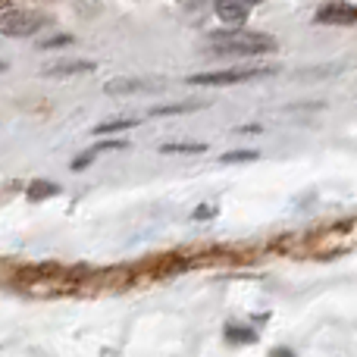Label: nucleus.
Returning a JSON list of instances; mask_svg holds the SVG:
<instances>
[{
	"mask_svg": "<svg viewBox=\"0 0 357 357\" xmlns=\"http://www.w3.org/2000/svg\"><path fill=\"white\" fill-rule=\"evenodd\" d=\"M210 54L220 56H257L266 50H276V38L260 35V31H235V35H213L207 44Z\"/></svg>",
	"mask_w": 357,
	"mask_h": 357,
	"instance_id": "nucleus-1",
	"label": "nucleus"
},
{
	"mask_svg": "<svg viewBox=\"0 0 357 357\" xmlns=\"http://www.w3.org/2000/svg\"><path fill=\"white\" fill-rule=\"evenodd\" d=\"M276 69H220V73H197L191 75V85H235V82H251V79H264V75H273Z\"/></svg>",
	"mask_w": 357,
	"mask_h": 357,
	"instance_id": "nucleus-2",
	"label": "nucleus"
},
{
	"mask_svg": "<svg viewBox=\"0 0 357 357\" xmlns=\"http://www.w3.org/2000/svg\"><path fill=\"white\" fill-rule=\"evenodd\" d=\"M44 25V16L35 10H6L0 16V31L10 38H25V35H35L38 29Z\"/></svg>",
	"mask_w": 357,
	"mask_h": 357,
	"instance_id": "nucleus-3",
	"label": "nucleus"
},
{
	"mask_svg": "<svg viewBox=\"0 0 357 357\" xmlns=\"http://www.w3.org/2000/svg\"><path fill=\"white\" fill-rule=\"evenodd\" d=\"M317 22L320 25H354L357 22V3H348V0H329L317 10Z\"/></svg>",
	"mask_w": 357,
	"mask_h": 357,
	"instance_id": "nucleus-4",
	"label": "nucleus"
},
{
	"mask_svg": "<svg viewBox=\"0 0 357 357\" xmlns=\"http://www.w3.org/2000/svg\"><path fill=\"white\" fill-rule=\"evenodd\" d=\"M123 148H126L123 138H119V142H116V138H110V142H98L94 148L82 151V154L75 157V160H73V169H85V167H91V160H98L100 154H107V151H123Z\"/></svg>",
	"mask_w": 357,
	"mask_h": 357,
	"instance_id": "nucleus-5",
	"label": "nucleus"
},
{
	"mask_svg": "<svg viewBox=\"0 0 357 357\" xmlns=\"http://www.w3.org/2000/svg\"><path fill=\"white\" fill-rule=\"evenodd\" d=\"M216 13L226 25H241L248 19V6L245 0H216Z\"/></svg>",
	"mask_w": 357,
	"mask_h": 357,
	"instance_id": "nucleus-6",
	"label": "nucleus"
},
{
	"mask_svg": "<svg viewBox=\"0 0 357 357\" xmlns=\"http://www.w3.org/2000/svg\"><path fill=\"white\" fill-rule=\"evenodd\" d=\"M207 100H182V104H167V107H157L151 110L154 116H178V113H191V110H204Z\"/></svg>",
	"mask_w": 357,
	"mask_h": 357,
	"instance_id": "nucleus-7",
	"label": "nucleus"
},
{
	"mask_svg": "<svg viewBox=\"0 0 357 357\" xmlns=\"http://www.w3.org/2000/svg\"><path fill=\"white\" fill-rule=\"evenodd\" d=\"M94 63L88 60H73V63H56V66H47L44 73L47 75H75V73H91Z\"/></svg>",
	"mask_w": 357,
	"mask_h": 357,
	"instance_id": "nucleus-8",
	"label": "nucleus"
},
{
	"mask_svg": "<svg viewBox=\"0 0 357 357\" xmlns=\"http://www.w3.org/2000/svg\"><path fill=\"white\" fill-rule=\"evenodd\" d=\"M29 201H47V197H54V195H60V188H56L54 182H44V178H38V182H31L29 185Z\"/></svg>",
	"mask_w": 357,
	"mask_h": 357,
	"instance_id": "nucleus-9",
	"label": "nucleus"
},
{
	"mask_svg": "<svg viewBox=\"0 0 357 357\" xmlns=\"http://www.w3.org/2000/svg\"><path fill=\"white\" fill-rule=\"evenodd\" d=\"M226 342L229 345H251V342H257V335L248 326H226Z\"/></svg>",
	"mask_w": 357,
	"mask_h": 357,
	"instance_id": "nucleus-10",
	"label": "nucleus"
},
{
	"mask_svg": "<svg viewBox=\"0 0 357 357\" xmlns=\"http://www.w3.org/2000/svg\"><path fill=\"white\" fill-rule=\"evenodd\" d=\"M138 88H144V82L138 79H110L104 85L107 94H129V91H138Z\"/></svg>",
	"mask_w": 357,
	"mask_h": 357,
	"instance_id": "nucleus-11",
	"label": "nucleus"
},
{
	"mask_svg": "<svg viewBox=\"0 0 357 357\" xmlns=\"http://www.w3.org/2000/svg\"><path fill=\"white\" fill-rule=\"evenodd\" d=\"M138 119H107V123L94 126V135H110V132H126V129H135Z\"/></svg>",
	"mask_w": 357,
	"mask_h": 357,
	"instance_id": "nucleus-12",
	"label": "nucleus"
},
{
	"mask_svg": "<svg viewBox=\"0 0 357 357\" xmlns=\"http://www.w3.org/2000/svg\"><path fill=\"white\" fill-rule=\"evenodd\" d=\"M163 154H204L207 144H197V142H178V144H160Z\"/></svg>",
	"mask_w": 357,
	"mask_h": 357,
	"instance_id": "nucleus-13",
	"label": "nucleus"
},
{
	"mask_svg": "<svg viewBox=\"0 0 357 357\" xmlns=\"http://www.w3.org/2000/svg\"><path fill=\"white\" fill-rule=\"evenodd\" d=\"M257 151H229V154H222L220 157V163H251V160H257Z\"/></svg>",
	"mask_w": 357,
	"mask_h": 357,
	"instance_id": "nucleus-14",
	"label": "nucleus"
},
{
	"mask_svg": "<svg viewBox=\"0 0 357 357\" xmlns=\"http://www.w3.org/2000/svg\"><path fill=\"white\" fill-rule=\"evenodd\" d=\"M213 213H216V207H210V204H201V207H197L191 216H195V220H210Z\"/></svg>",
	"mask_w": 357,
	"mask_h": 357,
	"instance_id": "nucleus-15",
	"label": "nucleus"
},
{
	"mask_svg": "<svg viewBox=\"0 0 357 357\" xmlns=\"http://www.w3.org/2000/svg\"><path fill=\"white\" fill-rule=\"evenodd\" d=\"M69 41H73V38H69V35H56L54 41H47V44H44V47H56V44H69Z\"/></svg>",
	"mask_w": 357,
	"mask_h": 357,
	"instance_id": "nucleus-16",
	"label": "nucleus"
},
{
	"mask_svg": "<svg viewBox=\"0 0 357 357\" xmlns=\"http://www.w3.org/2000/svg\"><path fill=\"white\" fill-rule=\"evenodd\" d=\"M245 3H264V0H245Z\"/></svg>",
	"mask_w": 357,
	"mask_h": 357,
	"instance_id": "nucleus-17",
	"label": "nucleus"
},
{
	"mask_svg": "<svg viewBox=\"0 0 357 357\" xmlns=\"http://www.w3.org/2000/svg\"><path fill=\"white\" fill-rule=\"evenodd\" d=\"M3 69H6V63H3V60H0V73H3Z\"/></svg>",
	"mask_w": 357,
	"mask_h": 357,
	"instance_id": "nucleus-18",
	"label": "nucleus"
}]
</instances>
